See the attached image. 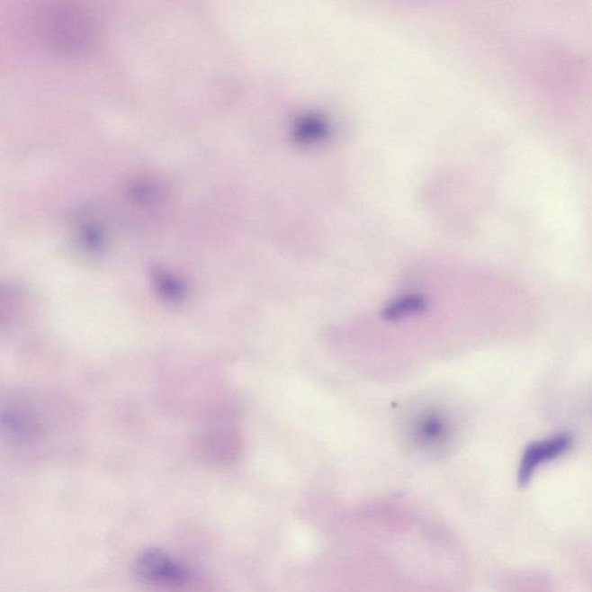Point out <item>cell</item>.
Listing matches in <instances>:
<instances>
[{"label":"cell","mask_w":592,"mask_h":592,"mask_svg":"<svg viewBox=\"0 0 592 592\" xmlns=\"http://www.w3.org/2000/svg\"><path fill=\"white\" fill-rule=\"evenodd\" d=\"M136 574L141 581L161 587H180L188 581V573L165 551L149 549L137 558Z\"/></svg>","instance_id":"cell-2"},{"label":"cell","mask_w":592,"mask_h":592,"mask_svg":"<svg viewBox=\"0 0 592 592\" xmlns=\"http://www.w3.org/2000/svg\"><path fill=\"white\" fill-rule=\"evenodd\" d=\"M48 43L62 54H83L94 46L99 27L91 11L73 4H58L44 20Z\"/></svg>","instance_id":"cell-1"},{"label":"cell","mask_w":592,"mask_h":592,"mask_svg":"<svg viewBox=\"0 0 592 592\" xmlns=\"http://www.w3.org/2000/svg\"><path fill=\"white\" fill-rule=\"evenodd\" d=\"M571 436L567 433L547 437L544 440L534 442L523 453L517 481L522 488L528 485L534 473L542 464L555 460L571 447Z\"/></svg>","instance_id":"cell-3"},{"label":"cell","mask_w":592,"mask_h":592,"mask_svg":"<svg viewBox=\"0 0 592 592\" xmlns=\"http://www.w3.org/2000/svg\"><path fill=\"white\" fill-rule=\"evenodd\" d=\"M103 240V234H101V230L95 226H87L86 229H84L80 232V241H83V245L88 247V248H97V247L101 246Z\"/></svg>","instance_id":"cell-5"},{"label":"cell","mask_w":592,"mask_h":592,"mask_svg":"<svg viewBox=\"0 0 592 592\" xmlns=\"http://www.w3.org/2000/svg\"><path fill=\"white\" fill-rule=\"evenodd\" d=\"M417 441L423 442V445L435 447L448 435L447 425L441 417L434 415L427 416L417 425Z\"/></svg>","instance_id":"cell-4"}]
</instances>
